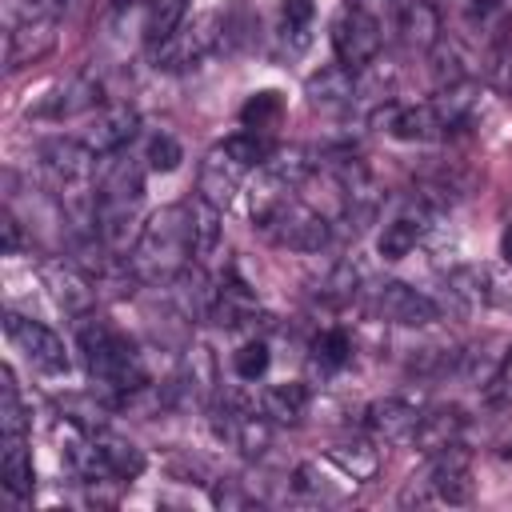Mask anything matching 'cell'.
<instances>
[{
  "mask_svg": "<svg viewBox=\"0 0 512 512\" xmlns=\"http://www.w3.org/2000/svg\"><path fill=\"white\" fill-rule=\"evenodd\" d=\"M196 256V236H192V208L188 204H168L148 216L140 228L132 252H128V272L144 284H172L188 260Z\"/></svg>",
  "mask_w": 512,
  "mask_h": 512,
  "instance_id": "cell-1",
  "label": "cell"
},
{
  "mask_svg": "<svg viewBox=\"0 0 512 512\" xmlns=\"http://www.w3.org/2000/svg\"><path fill=\"white\" fill-rule=\"evenodd\" d=\"M76 340H80L84 364H88L96 384H104L112 392H124V396H132L148 384V372H144V360H140L136 344L124 332H116L108 320L84 316L76 324Z\"/></svg>",
  "mask_w": 512,
  "mask_h": 512,
  "instance_id": "cell-2",
  "label": "cell"
},
{
  "mask_svg": "<svg viewBox=\"0 0 512 512\" xmlns=\"http://www.w3.org/2000/svg\"><path fill=\"white\" fill-rule=\"evenodd\" d=\"M256 228L268 240H276L280 248H292V252H316V248L328 244V220L316 216L308 204H296L292 196L280 200Z\"/></svg>",
  "mask_w": 512,
  "mask_h": 512,
  "instance_id": "cell-3",
  "label": "cell"
},
{
  "mask_svg": "<svg viewBox=\"0 0 512 512\" xmlns=\"http://www.w3.org/2000/svg\"><path fill=\"white\" fill-rule=\"evenodd\" d=\"M380 44H384V36H380V20H376L364 4L348 8V12L332 24V48H336V60H340L344 68H352V72L368 68V64L376 60Z\"/></svg>",
  "mask_w": 512,
  "mask_h": 512,
  "instance_id": "cell-4",
  "label": "cell"
},
{
  "mask_svg": "<svg viewBox=\"0 0 512 512\" xmlns=\"http://www.w3.org/2000/svg\"><path fill=\"white\" fill-rule=\"evenodd\" d=\"M4 332H8V340L32 360V368H40V372H48V376H64L68 372V348H64V340L48 328V324H40V320H28V316H20V312H4Z\"/></svg>",
  "mask_w": 512,
  "mask_h": 512,
  "instance_id": "cell-5",
  "label": "cell"
},
{
  "mask_svg": "<svg viewBox=\"0 0 512 512\" xmlns=\"http://www.w3.org/2000/svg\"><path fill=\"white\" fill-rule=\"evenodd\" d=\"M372 308H376L380 320L404 324V328H424V324H432V320L440 316V308H436L424 292H416V288H408V284H400V280L380 284L376 296H372Z\"/></svg>",
  "mask_w": 512,
  "mask_h": 512,
  "instance_id": "cell-6",
  "label": "cell"
},
{
  "mask_svg": "<svg viewBox=\"0 0 512 512\" xmlns=\"http://www.w3.org/2000/svg\"><path fill=\"white\" fill-rule=\"evenodd\" d=\"M420 416L424 412L416 404H408L404 396H384V400H372L364 408V428L384 444H412Z\"/></svg>",
  "mask_w": 512,
  "mask_h": 512,
  "instance_id": "cell-7",
  "label": "cell"
},
{
  "mask_svg": "<svg viewBox=\"0 0 512 512\" xmlns=\"http://www.w3.org/2000/svg\"><path fill=\"white\" fill-rule=\"evenodd\" d=\"M428 488L440 504H468L472 500V456L460 444L440 448L428 468Z\"/></svg>",
  "mask_w": 512,
  "mask_h": 512,
  "instance_id": "cell-8",
  "label": "cell"
},
{
  "mask_svg": "<svg viewBox=\"0 0 512 512\" xmlns=\"http://www.w3.org/2000/svg\"><path fill=\"white\" fill-rule=\"evenodd\" d=\"M212 24H216V16H204L196 24H180L164 44H156V68H188V64H196L216 44Z\"/></svg>",
  "mask_w": 512,
  "mask_h": 512,
  "instance_id": "cell-9",
  "label": "cell"
},
{
  "mask_svg": "<svg viewBox=\"0 0 512 512\" xmlns=\"http://www.w3.org/2000/svg\"><path fill=\"white\" fill-rule=\"evenodd\" d=\"M136 108L132 104H108L92 116L88 132H84V144L92 156H108V152H120L132 136H136Z\"/></svg>",
  "mask_w": 512,
  "mask_h": 512,
  "instance_id": "cell-10",
  "label": "cell"
},
{
  "mask_svg": "<svg viewBox=\"0 0 512 512\" xmlns=\"http://www.w3.org/2000/svg\"><path fill=\"white\" fill-rule=\"evenodd\" d=\"M52 44H56V16H36V20L12 24L8 28V68H24V64L40 60Z\"/></svg>",
  "mask_w": 512,
  "mask_h": 512,
  "instance_id": "cell-11",
  "label": "cell"
},
{
  "mask_svg": "<svg viewBox=\"0 0 512 512\" xmlns=\"http://www.w3.org/2000/svg\"><path fill=\"white\" fill-rule=\"evenodd\" d=\"M376 120H380L396 140H436V136H444V120L436 116L432 104H416V108L388 104L384 112H376Z\"/></svg>",
  "mask_w": 512,
  "mask_h": 512,
  "instance_id": "cell-12",
  "label": "cell"
},
{
  "mask_svg": "<svg viewBox=\"0 0 512 512\" xmlns=\"http://www.w3.org/2000/svg\"><path fill=\"white\" fill-rule=\"evenodd\" d=\"M92 444H96V452H100L104 468H108L116 480H136V476L148 468V456H144V452H140L132 440H124V436H112L108 428L92 432Z\"/></svg>",
  "mask_w": 512,
  "mask_h": 512,
  "instance_id": "cell-13",
  "label": "cell"
},
{
  "mask_svg": "<svg viewBox=\"0 0 512 512\" xmlns=\"http://www.w3.org/2000/svg\"><path fill=\"white\" fill-rule=\"evenodd\" d=\"M304 88H308V100L316 108H340L356 96V76H352V68H344L336 60V64H324L320 72H312Z\"/></svg>",
  "mask_w": 512,
  "mask_h": 512,
  "instance_id": "cell-14",
  "label": "cell"
},
{
  "mask_svg": "<svg viewBox=\"0 0 512 512\" xmlns=\"http://www.w3.org/2000/svg\"><path fill=\"white\" fill-rule=\"evenodd\" d=\"M172 284H176V288H172V292H176V304H180V312H184L188 320H204V316L216 312L220 288H216L200 268H184Z\"/></svg>",
  "mask_w": 512,
  "mask_h": 512,
  "instance_id": "cell-15",
  "label": "cell"
},
{
  "mask_svg": "<svg viewBox=\"0 0 512 512\" xmlns=\"http://www.w3.org/2000/svg\"><path fill=\"white\" fill-rule=\"evenodd\" d=\"M0 480L12 496H32L36 472H32L28 436H4V444H0Z\"/></svg>",
  "mask_w": 512,
  "mask_h": 512,
  "instance_id": "cell-16",
  "label": "cell"
},
{
  "mask_svg": "<svg viewBox=\"0 0 512 512\" xmlns=\"http://www.w3.org/2000/svg\"><path fill=\"white\" fill-rule=\"evenodd\" d=\"M304 408H308V384H300V380H280L260 396V412L272 424H296L304 416Z\"/></svg>",
  "mask_w": 512,
  "mask_h": 512,
  "instance_id": "cell-17",
  "label": "cell"
},
{
  "mask_svg": "<svg viewBox=\"0 0 512 512\" xmlns=\"http://www.w3.org/2000/svg\"><path fill=\"white\" fill-rule=\"evenodd\" d=\"M328 460H332L348 480H356V484H364V480H372V476L380 472V452H376L368 440H340V444L328 448Z\"/></svg>",
  "mask_w": 512,
  "mask_h": 512,
  "instance_id": "cell-18",
  "label": "cell"
},
{
  "mask_svg": "<svg viewBox=\"0 0 512 512\" xmlns=\"http://www.w3.org/2000/svg\"><path fill=\"white\" fill-rule=\"evenodd\" d=\"M400 32L412 48H432L436 36H440V16L428 0H408L400 8Z\"/></svg>",
  "mask_w": 512,
  "mask_h": 512,
  "instance_id": "cell-19",
  "label": "cell"
},
{
  "mask_svg": "<svg viewBox=\"0 0 512 512\" xmlns=\"http://www.w3.org/2000/svg\"><path fill=\"white\" fill-rule=\"evenodd\" d=\"M216 152L228 160V164H236L240 172L244 168H264L268 160H272V144L260 136V132H236V136H228V140H220L216 144Z\"/></svg>",
  "mask_w": 512,
  "mask_h": 512,
  "instance_id": "cell-20",
  "label": "cell"
},
{
  "mask_svg": "<svg viewBox=\"0 0 512 512\" xmlns=\"http://www.w3.org/2000/svg\"><path fill=\"white\" fill-rule=\"evenodd\" d=\"M236 164H228L216 148H212V156L204 160V168H200V196L208 200V204H216V208H224L228 200H232V192H236Z\"/></svg>",
  "mask_w": 512,
  "mask_h": 512,
  "instance_id": "cell-21",
  "label": "cell"
},
{
  "mask_svg": "<svg viewBox=\"0 0 512 512\" xmlns=\"http://www.w3.org/2000/svg\"><path fill=\"white\" fill-rule=\"evenodd\" d=\"M460 428H464V420H460L456 408H436V412H424L420 416V428H416V440L412 444H420L428 452H440V448L456 444Z\"/></svg>",
  "mask_w": 512,
  "mask_h": 512,
  "instance_id": "cell-22",
  "label": "cell"
},
{
  "mask_svg": "<svg viewBox=\"0 0 512 512\" xmlns=\"http://www.w3.org/2000/svg\"><path fill=\"white\" fill-rule=\"evenodd\" d=\"M420 236H424V224L416 216H396L392 224H384V232L376 240V252L384 260H400V256H408L420 244Z\"/></svg>",
  "mask_w": 512,
  "mask_h": 512,
  "instance_id": "cell-23",
  "label": "cell"
},
{
  "mask_svg": "<svg viewBox=\"0 0 512 512\" xmlns=\"http://www.w3.org/2000/svg\"><path fill=\"white\" fill-rule=\"evenodd\" d=\"M280 116H284V96H280L276 88H260V92H252V96L240 104V124L252 128V132L272 128Z\"/></svg>",
  "mask_w": 512,
  "mask_h": 512,
  "instance_id": "cell-24",
  "label": "cell"
},
{
  "mask_svg": "<svg viewBox=\"0 0 512 512\" xmlns=\"http://www.w3.org/2000/svg\"><path fill=\"white\" fill-rule=\"evenodd\" d=\"M188 16V0H152L144 16V36L148 44H164Z\"/></svg>",
  "mask_w": 512,
  "mask_h": 512,
  "instance_id": "cell-25",
  "label": "cell"
},
{
  "mask_svg": "<svg viewBox=\"0 0 512 512\" xmlns=\"http://www.w3.org/2000/svg\"><path fill=\"white\" fill-rule=\"evenodd\" d=\"M352 360V336L344 328H324L312 340V364H320L324 372H336Z\"/></svg>",
  "mask_w": 512,
  "mask_h": 512,
  "instance_id": "cell-26",
  "label": "cell"
},
{
  "mask_svg": "<svg viewBox=\"0 0 512 512\" xmlns=\"http://www.w3.org/2000/svg\"><path fill=\"white\" fill-rule=\"evenodd\" d=\"M0 376H4V384H0V436H28V416H24V404L16 392V376H12V368H4Z\"/></svg>",
  "mask_w": 512,
  "mask_h": 512,
  "instance_id": "cell-27",
  "label": "cell"
},
{
  "mask_svg": "<svg viewBox=\"0 0 512 512\" xmlns=\"http://www.w3.org/2000/svg\"><path fill=\"white\" fill-rule=\"evenodd\" d=\"M192 236H196V256H208L220 244V208L208 204L204 196H196L192 204Z\"/></svg>",
  "mask_w": 512,
  "mask_h": 512,
  "instance_id": "cell-28",
  "label": "cell"
},
{
  "mask_svg": "<svg viewBox=\"0 0 512 512\" xmlns=\"http://www.w3.org/2000/svg\"><path fill=\"white\" fill-rule=\"evenodd\" d=\"M268 364H272V356H268V344L264 340H244L236 352H232V372L240 376V380H260L264 372H268Z\"/></svg>",
  "mask_w": 512,
  "mask_h": 512,
  "instance_id": "cell-29",
  "label": "cell"
},
{
  "mask_svg": "<svg viewBox=\"0 0 512 512\" xmlns=\"http://www.w3.org/2000/svg\"><path fill=\"white\" fill-rule=\"evenodd\" d=\"M180 160H184V148H180V140L168 136V132H156V136L148 140V148H144V164H148L152 172H176Z\"/></svg>",
  "mask_w": 512,
  "mask_h": 512,
  "instance_id": "cell-30",
  "label": "cell"
},
{
  "mask_svg": "<svg viewBox=\"0 0 512 512\" xmlns=\"http://www.w3.org/2000/svg\"><path fill=\"white\" fill-rule=\"evenodd\" d=\"M96 100H100V84L88 80V76H76V80L64 88V96H60V104H56L52 112H56V116H76V112H88Z\"/></svg>",
  "mask_w": 512,
  "mask_h": 512,
  "instance_id": "cell-31",
  "label": "cell"
},
{
  "mask_svg": "<svg viewBox=\"0 0 512 512\" xmlns=\"http://www.w3.org/2000/svg\"><path fill=\"white\" fill-rule=\"evenodd\" d=\"M312 16V4L308 0H288L284 4V24H288V32H300V24Z\"/></svg>",
  "mask_w": 512,
  "mask_h": 512,
  "instance_id": "cell-32",
  "label": "cell"
},
{
  "mask_svg": "<svg viewBox=\"0 0 512 512\" xmlns=\"http://www.w3.org/2000/svg\"><path fill=\"white\" fill-rule=\"evenodd\" d=\"M0 228H4V252L12 256V252L20 248V224H16V216L4 212V224H0Z\"/></svg>",
  "mask_w": 512,
  "mask_h": 512,
  "instance_id": "cell-33",
  "label": "cell"
},
{
  "mask_svg": "<svg viewBox=\"0 0 512 512\" xmlns=\"http://www.w3.org/2000/svg\"><path fill=\"white\" fill-rule=\"evenodd\" d=\"M500 256H504V260L512 264V224H508V228L500 232Z\"/></svg>",
  "mask_w": 512,
  "mask_h": 512,
  "instance_id": "cell-34",
  "label": "cell"
},
{
  "mask_svg": "<svg viewBox=\"0 0 512 512\" xmlns=\"http://www.w3.org/2000/svg\"><path fill=\"white\" fill-rule=\"evenodd\" d=\"M504 456H512V440H508V448H504Z\"/></svg>",
  "mask_w": 512,
  "mask_h": 512,
  "instance_id": "cell-35",
  "label": "cell"
},
{
  "mask_svg": "<svg viewBox=\"0 0 512 512\" xmlns=\"http://www.w3.org/2000/svg\"><path fill=\"white\" fill-rule=\"evenodd\" d=\"M116 4H124V0H116Z\"/></svg>",
  "mask_w": 512,
  "mask_h": 512,
  "instance_id": "cell-36",
  "label": "cell"
}]
</instances>
